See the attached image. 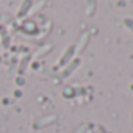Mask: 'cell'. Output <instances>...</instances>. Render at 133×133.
<instances>
[{
    "label": "cell",
    "mask_w": 133,
    "mask_h": 133,
    "mask_svg": "<svg viewBox=\"0 0 133 133\" xmlns=\"http://www.w3.org/2000/svg\"><path fill=\"white\" fill-rule=\"evenodd\" d=\"M10 42H11V39H10V35L3 33V35H2V45H3V47H8V45H10Z\"/></svg>",
    "instance_id": "6da1fadb"
},
{
    "label": "cell",
    "mask_w": 133,
    "mask_h": 133,
    "mask_svg": "<svg viewBox=\"0 0 133 133\" xmlns=\"http://www.w3.org/2000/svg\"><path fill=\"white\" fill-rule=\"evenodd\" d=\"M28 5H30V0H27V2H25V3L22 5V8H21V11H19L17 14H19V16H24V14H25V11H27V8H28Z\"/></svg>",
    "instance_id": "7a4b0ae2"
}]
</instances>
